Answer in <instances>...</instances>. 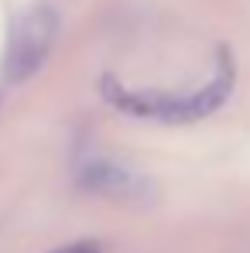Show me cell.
Listing matches in <instances>:
<instances>
[{
    "label": "cell",
    "mask_w": 250,
    "mask_h": 253,
    "mask_svg": "<svg viewBox=\"0 0 250 253\" xmlns=\"http://www.w3.org/2000/svg\"><path fill=\"white\" fill-rule=\"evenodd\" d=\"M100 89L106 96L110 106H117L127 117L137 120H158V124H196L206 120L209 113H216L230 89H233V69L230 62H223V72L206 83L202 89H196L192 96H165V92H130L113 79H100Z\"/></svg>",
    "instance_id": "cell-1"
},
{
    "label": "cell",
    "mask_w": 250,
    "mask_h": 253,
    "mask_svg": "<svg viewBox=\"0 0 250 253\" xmlns=\"http://www.w3.org/2000/svg\"><path fill=\"white\" fill-rule=\"evenodd\" d=\"M55 38H58V10L51 3H35L31 10H24L7 35L3 83L21 85L31 76H38L55 48Z\"/></svg>",
    "instance_id": "cell-2"
},
{
    "label": "cell",
    "mask_w": 250,
    "mask_h": 253,
    "mask_svg": "<svg viewBox=\"0 0 250 253\" xmlns=\"http://www.w3.org/2000/svg\"><path fill=\"white\" fill-rule=\"evenodd\" d=\"M76 188L86 195H100V199H117V202H130L148 195V181L137 171L124 168L117 161H86L76 171Z\"/></svg>",
    "instance_id": "cell-3"
},
{
    "label": "cell",
    "mask_w": 250,
    "mask_h": 253,
    "mask_svg": "<svg viewBox=\"0 0 250 253\" xmlns=\"http://www.w3.org/2000/svg\"><path fill=\"white\" fill-rule=\"evenodd\" d=\"M51 253H103V247L96 240H79V243H69V247H58Z\"/></svg>",
    "instance_id": "cell-4"
}]
</instances>
